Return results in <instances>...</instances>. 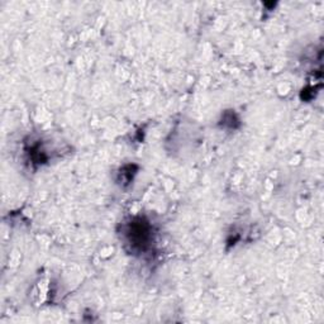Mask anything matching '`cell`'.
I'll use <instances>...</instances> for the list:
<instances>
[{"label":"cell","instance_id":"6da1fadb","mask_svg":"<svg viewBox=\"0 0 324 324\" xmlns=\"http://www.w3.org/2000/svg\"><path fill=\"white\" fill-rule=\"evenodd\" d=\"M119 234L126 248L134 256L147 254L155 242L154 226L145 217H132L122 223Z\"/></svg>","mask_w":324,"mask_h":324},{"label":"cell","instance_id":"7a4b0ae2","mask_svg":"<svg viewBox=\"0 0 324 324\" xmlns=\"http://www.w3.org/2000/svg\"><path fill=\"white\" fill-rule=\"evenodd\" d=\"M138 171V166L136 165H126L119 170L118 172V178H117V183L122 186H126L128 184H131L133 181L134 175L137 173Z\"/></svg>","mask_w":324,"mask_h":324},{"label":"cell","instance_id":"3957f363","mask_svg":"<svg viewBox=\"0 0 324 324\" xmlns=\"http://www.w3.org/2000/svg\"><path fill=\"white\" fill-rule=\"evenodd\" d=\"M239 118L234 111H227L222 114V119L219 121V127L226 129H236L239 127Z\"/></svg>","mask_w":324,"mask_h":324}]
</instances>
